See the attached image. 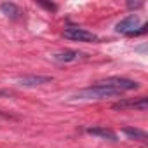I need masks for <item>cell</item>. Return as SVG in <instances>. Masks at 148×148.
Here are the masks:
<instances>
[{
	"mask_svg": "<svg viewBox=\"0 0 148 148\" xmlns=\"http://www.w3.org/2000/svg\"><path fill=\"white\" fill-rule=\"evenodd\" d=\"M146 28H148V25H141L139 26V30H132L131 33H127L129 37H138V35H143L145 32H146Z\"/></svg>",
	"mask_w": 148,
	"mask_h": 148,
	"instance_id": "11",
	"label": "cell"
},
{
	"mask_svg": "<svg viewBox=\"0 0 148 148\" xmlns=\"http://www.w3.org/2000/svg\"><path fill=\"white\" fill-rule=\"evenodd\" d=\"M63 35H64V38L75 40V42H98V37L92 32H87V30L79 28V26H68V28H64Z\"/></svg>",
	"mask_w": 148,
	"mask_h": 148,
	"instance_id": "3",
	"label": "cell"
},
{
	"mask_svg": "<svg viewBox=\"0 0 148 148\" xmlns=\"http://www.w3.org/2000/svg\"><path fill=\"white\" fill-rule=\"evenodd\" d=\"M146 108H148V99L145 96H141L138 99H122V101L113 105V110H139V112H145Z\"/></svg>",
	"mask_w": 148,
	"mask_h": 148,
	"instance_id": "4",
	"label": "cell"
},
{
	"mask_svg": "<svg viewBox=\"0 0 148 148\" xmlns=\"http://www.w3.org/2000/svg\"><path fill=\"white\" fill-rule=\"evenodd\" d=\"M120 94H122L120 91H115V89H110V87L92 86V87L79 91L77 94H73L71 98L73 99H103V98H115V96H120Z\"/></svg>",
	"mask_w": 148,
	"mask_h": 148,
	"instance_id": "1",
	"label": "cell"
},
{
	"mask_svg": "<svg viewBox=\"0 0 148 148\" xmlns=\"http://www.w3.org/2000/svg\"><path fill=\"white\" fill-rule=\"evenodd\" d=\"M84 54L79 52V51H61L58 54H54V59L59 61V63H73V61H77L80 59Z\"/></svg>",
	"mask_w": 148,
	"mask_h": 148,
	"instance_id": "8",
	"label": "cell"
},
{
	"mask_svg": "<svg viewBox=\"0 0 148 148\" xmlns=\"http://www.w3.org/2000/svg\"><path fill=\"white\" fill-rule=\"evenodd\" d=\"M96 86L99 87H110V89H115V91H134L139 87V84L136 80H131V79H125V77H108V79H103V80H98Z\"/></svg>",
	"mask_w": 148,
	"mask_h": 148,
	"instance_id": "2",
	"label": "cell"
},
{
	"mask_svg": "<svg viewBox=\"0 0 148 148\" xmlns=\"http://www.w3.org/2000/svg\"><path fill=\"white\" fill-rule=\"evenodd\" d=\"M138 25H139V18L136 16V14H131V16H127V18H124L117 26H115V32L117 33H131L134 28H138Z\"/></svg>",
	"mask_w": 148,
	"mask_h": 148,
	"instance_id": "6",
	"label": "cell"
},
{
	"mask_svg": "<svg viewBox=\"0 0 148 148\" xmlns=\"http://www.w3.org/2000/svg\"><path fill=\"white\" fill-rule=\"evenodd\" d=\"M127 7H129V9H139V7H143V2H132V0H129V2H127Z\"/></svg>",
	"mask_w": 148,
	"mask_h": 148,
	"instance_id": "12",
	"label": "cell"
},
{
	"mask_svg": "<svg viewBox=\"0 0 148 148\" xmlns=\"http://www.w3.org/2000/svg\"><path fill=\"white\" fill-rule=\"evenodd\" d=\"M5 96H12V92L5 91V89H0V98H5Z\"/></svg>",
	"mask_w": 148,
	"mask_h": 148,
	"instance_id": "13",
	"label": "cell"
},
{
	"mask_svg": "<svg viewBox=\"0 0 148 148\" xmlns=\"http://www.w3.org/2000/svg\"><path fill=\"white\" fill-rule=\"evenodd\" d=\"M124 134L129 136V138H132V139H141V141L146 139V132L141 131V129H134V127H125L124 129Z\"/></svg>",
	"mask_w": 148,
	"mask_h": 148,
	"instance_id": "10",
	"label": "cell"
},
{
	"mask_svg": "<svg viewBox=\"0 0 148 148\" xmlns=\"http://www.w3.org/2000/svg\"><path fill=\"white\" fill-rule=\"evenodd\" d=\"M0 117H11V115H5V113H2V112H0Z\"/></svg>",
	"mask_w": 148,
	"mask_h": 148,
	"instance_id": "14",
	"label": "cell"
},
{
	"mask_svg": "<svg viewBox=\"0 0 148 148\" xmlns=\"http://www.w3.org/2000/svg\"><path fill=\"white\" fill-rule=\"evenodd\" d=\"M49 82H52V77H49V75H26L18 80V84L21 87H37V86H44Z\"/></svg>",
	"mask_w": 148,
	"mask_h": 148,
	"instance_id": "5",
	"label": "cell"
},
{
	"mask_svg": "<svg viewBox=\"0 0 148 148\" xmlns=\"http://www.w3.org/2000/svg\"><path fill=\"white\" fill-rule=\"evenodd\" d=\"M86 131L89 134H92V136H98V138H103V139H110V141H117V134L112 129H106V127H87Z\"/></svg>",
	"mask_w": 148,
	"mask_h": 148,
	"instance_id": "9",
	"label": "cell"
},
{
	"mask_svg": "<svg viewBox=\"0 0 148 148\" xmlns=\"http://www.w3.org/2000/svg\"><path fill=\"white\" fill-rule=\"evenodd\" d=\"M0 11H2L7 18H11V19H19L21 14H23L21 7L16 5L14 2H4V4H0Z\"/></svg>",
	"mask_w": 148,
	"mask_h": 148,
	"instance_id": "7",
	"label": "cell"
}]
</instances>
